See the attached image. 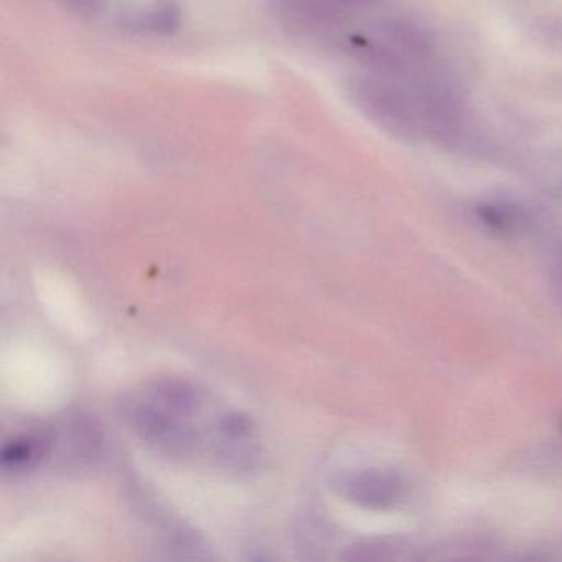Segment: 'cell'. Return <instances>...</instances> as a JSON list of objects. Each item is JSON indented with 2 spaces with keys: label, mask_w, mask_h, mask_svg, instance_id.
Listing matches in <instances>:
<instances>
[{
  "label": "cell",
  "mask_w": 562,
  "mask_h": 562,
  "mask_svg": "<svg viewBox=\"0 0 562 562\" xmlns=\"http://www.w3.org/2000/svg\"><path fill=\"white\" fill-rule=\"evenodd\" d=\"M351 97L357 106L391 136L414 140L423 133L413 93H406L393 81L361 78L355 81Z\"/></svg>",
  "instance_id": "6da1fadb"
},
{
  "label": "cell",
  "mask_w": 562,
  "mask_h": 562,
  "mask_svg": "<svg viewBox=\"0 0 562 562\" xmlns=\"http://www.w3.org/2000/svg\"><path fill=\"white\" fill-rule=\"evenodd\" d=\"M126 417L133 429L150 446L170 457H187L196 447L195 427L189 416L176 413L147 394L126 404Z\"/></svg>",
  "instance_id": "7a4b0ae2"
},
{
  "label": "cell",
  "mask_w": 562,
  "mask_h": 562,
  "mask_svg": "<svg viewBox=\"0 0 562 562\" xmlns=\"http://www.w3.org/2000/svg\"><path fill=\"white\" fill-rule=\"evenodd\" d=\"M338 495L368 509H390L401 502L404 482L390 470L368 469L341 473L335 479Z\"/></svg>",
  "instance_id": "3957f363"
},
{
  "label": "cell",
  "mask_w": 562,
  "mask_h": 562,
  "mask_svg": "<svg viewBox=\"0 0 562 562\" xmlns=\"http://www.w3.org/2000/svg\"><path fill=\"white\" fill-rule=\"evenodd\" d=\"M100 450V429L83 414L68 416L60 429L52 430V453H57L65 469L80 470L91 465Z\"/></svg>",
  "instance_id": "277c9868"
},
{
  "label": "cell",
  "mask_w": 562,
  "mask_h": 562,
  "mask_svg": "<svg viewBox=\"0 0 562 562\" xmlns=\"http://www.w3.org/2000/svg\"><path fill=\"white\" fill-rule=\"evenodd\" d=\"M387 48L406 61H426L432 57L434 42L419 25L409 21H387L383 27Z\"/></svg>",
  "instance_id": "5b68a950"
},
{
  "label": "cell",
  "mask_w": 562,
  "mask_h": 562,
  "mask_svg": "<svg viewBox=\"0 0 562 562\" xmlns=\"http://www.w3.org/2000/svg\"><path fill=\"white\" fill-rule=\"evenodd\" d=\"M52 453L50 430H38V432L22 434L5 442L2 447V465L4 469L29 470L34 469L42 459Z\"/></svg>",
  "instance_id": "8992f818"
},
{
  "label": "cell",
  "mask_w": 562,
  "mask_h": 562,
  "mask_svg": "<svg viewBox=\"0 0 562 562\" xmlns=\"http://www.w3.org/2000/svg\"><path fill=\"white\" fill-rule=\"evenodd\" d=\"M479 218L493 232L509 233L519 225V216L508 206L482 205L476 210Z\"/></svg>",
  "instance_id": "52a82bcc"
},
{
  "label": "cell",
  "mask_w": 562,
  "mask_h": 562,
  "mask_svg": "<svg viewBox=\"0 0 562 562\" xmlns=\"http://www.w3.org/2000/svg\"><path fill=\"white\" fill-rule=\"evenodd\" d=\"M252 429H255V424L243 414H225L218 420V432L228 440L248 439V437H251Z\"/></svg>",
  "instance_id": "ba28073f"
},
{
  "label": "cell",
  "mask_w": 562,
  "mask_h": 562,
  "mask_svg": "<svg viewBox=\"0 0 562 562\" xmlns=\"http://www.w3.org/2000/svg\"><path fill=\"white\" fill-rule=\"evenodd\" d=\"M549 281H551L552 295H554L559 307L562 308V248L552 258Z\"/></svg>",
  "instance_id": "9c48e42d"
},
{
  "label": "cell",
  "mask_w": 562,
  "mask_h": 562,
  "mask_svg": "<svg viewBox=\"0 0 562 562\" xmlns=\"http://www.w3.org/2000/svg\"><path fill=\"white\" fill-rule=\"evenodd\" d=\"M65 2L78 9H94V5H97L100 0H65Z\"/></svg>",
  "instance_id": "30bf717a"
}]
</instances>
